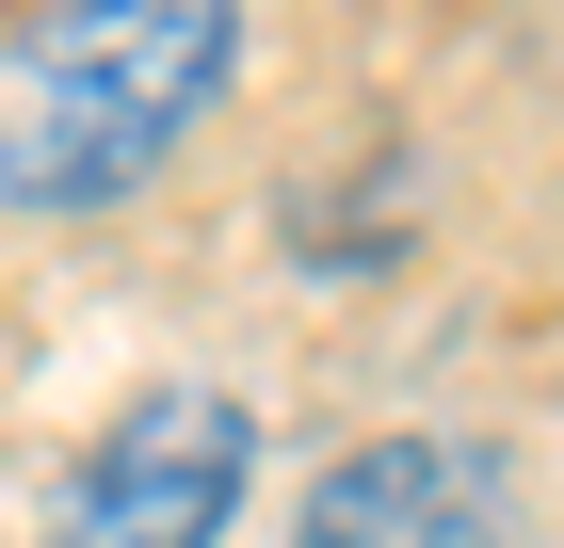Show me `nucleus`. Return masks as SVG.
Listing matches in <instances>:
<instances>
[{"instance_id": "f257e3e1", "label": "nucleus", "mask_w": 564, "mask_h": 548, "mask_svg": "<svg viewBox=\"0 0 564 548\" xmlns=\"http://www.w3.org/2000/svg\"><path fill=\"white\" fill-rule=\"evenodd\" d=\"M242 65V0H33L0 33V211H113Z\"/></svg>"}, {"instance_id": "f03ea898", "label": "nucleus", "mask_w": 564, "mask_h": 548, "mask_svg": "<svg viewBox=\"0 0 564 548\" xmlns=\"http://www.w3.org/2000/svg\"><path fill=\"white\" fill-rule=\"evenodd\" d=\"M242 484H259V404H242V387H210V372L130 387V404L82 436V468H65L48 548H226Z\"/></svg>"}, {"instance_id": "7ed1b4c3", "label": "nucleus", "mask_w": 564, "mask_h": 548, "mask_svg": "<svg viewBox=\"0 0 564 548\" xmlns=\"http://www.w3.org/2000/svg\"><path fill=\"white\" fill-rule=\"evenodd\" d=\"M500 533H517V501H500L484 436H355L291 516V548H500Z\"/></svg>"}]
</instances>
